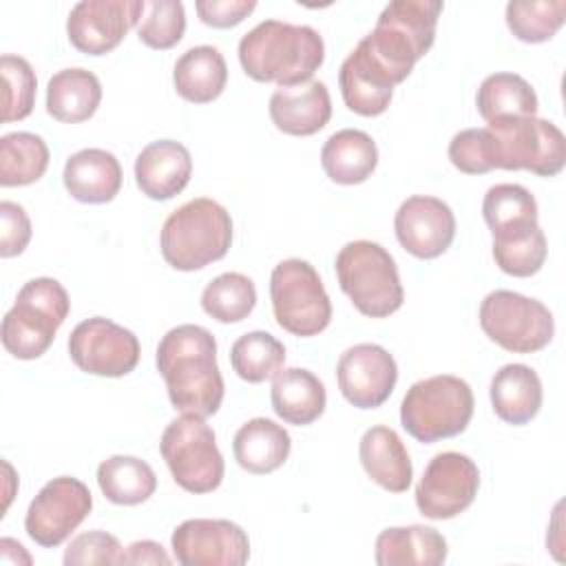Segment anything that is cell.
I'll list each match as a JSON object with an SVG mask.
<instances>
[{
	"label": "cell",
	"instance_id": "23",
	"mask_svg": "<svg viewBox=\"0 0 566 566\" xmlns=\"http://www.w3.org/2000/svg\"><path fill=\"white\" fill-rule=\"evenodd\" d=\"M491 407L495 416L513 427L531 422L542 407V380L535 369L522 363H509L491 378Z\"/></svg>",
	"mask_w": 566,
	"mask_h": 566
},
{
	"label": "cell",
	"instance_id": "11",
	"mask_svg": "<svg viewBox=\"0 0 566 566\" xmlns=\"http://www.w3.org/2000/svg\"><path fill=\"white\" fill-rule=\"evenodd\" d=\"M480 327L493 343L513 354L539 352L555 334L551 310L542 301L511 290H495L484 296Z\"/></svg>",
	"mask_w": 566,
	"mask_h": 566
},
{
	"label": "cell",
	"instance_id": "43",
	"mask_svg": "<svg viewBox=\"0 0 566 566\" xmlns=\"http://www.w3.org/2000/svg\"><path fill=\"white\" fill-rule=\"evenodd\" d=\"M31 241V221L20 203L0 201V256L11 259L24 252Z\"/></svg>",
	"mask_w": 566,
	"mask_h": 566
},
{
	"label": "cell",
	"instance_id": "7",
	"mask_svg": "<svg viewBox=\"0 0 566 566\" xmlns=\"http://www.w3.org/2000/svg\"><path fill=\"white\" fill-rule=\"evenodd\" d=\"M473 391L467 380L438 374L413 382L400 405V422L418 442H436L462 433L473 418Z\"/></svg>",
	"mask_w": 566,
	"mask_h": 566
},
{
	"label": "cell",
	"instance_id": "21",
	"mask_svg": "<svg viewBox=\"0 0 566 566\" xmlns=\"http://www.w3.org/2000/svg\"><path fill=\"white\" fill-rule=\"evenodd\" d=\"M62 181L66 192L82 203H108L119 195L122 166L104 148H82L66 159Z\"/></svg>",
	"mask_w": 566,
	"mask_h": 566
},
{
	"label": "cell",
	"instance_id": "17",
	"mask_svg": "<svg viewBox=\"0 0 566 566\" xmlns=\"http://www.w3.org/2000/svg\"><path fill=\"white\" fill-rule=\"evenodd\" d=\"M336 380L349 405L358 409H376L391 396L398 380V365L385 347L376 343H358L340 354Z\"/></svg>",
	"mask_w": 566,
	"mask_h": 566
},
{
	"label": "cell",
	"instance_id": "39",
	"mask_svg": "<svg viewBox=\"0 0 566 566\" xmlns=\"http://www.w3.org/2000/svg\"><path fill=\"white\" fill-rule=\"evenodd\" d=\"M546 234L539 226L526 234L506 241H493L495 265L511 276L524 279L537 274L546 261Z\"/></svg>",
	"mask_w": 566,
	"mask_h": 566
},
{
	"label": "cell",
	"instance_id": "5",
	"mask_svg": "<svg viewBox=\"0 0 566 566\" xmlns=\"http://www.w3.org/2000/svg\"><path fill=\"white\" fill-rule=\"evenodd\" d=\"M69 310L71 298L60 281L51 276L27 281L2 318L0 338L4 349L20 360L40 358L53 345Z\"/></svg>",
	"mask_w": 566,
	"mask_h": 566
},
{
	"label": "cell",
	"instance_id": "4",
	"mask_svg": "<svg viewBox=\"0 0 566 566\" xmlns=\"http://www.w3.org/2000/svg\"><path fill=\"white\" fill-rule=\"evenodd\" d=\"M232 243L230 212L214 199L197 197L168 214L159 248L164 261L181 272L201 270L223 259Z\"/></svg>",
	"mask_w": 566,
	"mask_h": 566
},
{
	"label": "cell",
	"instance_id": "27",
	"mask_svg": "<svg viewBox=\"0 0 566 566\" xmlns=\"http://www.w3.org/2000/svg\"><path fill=\"white\" fill-rule=\"evenodd\" d=\"M321 166L334 184H363L378 166L376 142L358 128L336 130L321 148Z\"/></svg>",
	"mask_w": 566,
	"mask_h": 566
},
{
	"label": "cell",
	"instance_id": "3",
	"mask_svg": "<svg viewBox=\"0 0 566 566\" xmlns=\"http://www.w3.org/2000/svg\"><path fill=\"white\" fill-rule=\"evenodd\" d=\"M325 60V44L316 29L281 20H263L239 40V62L256 82L279 88L305 84Z\"/></svg>",
	"mask_w": 566,
	"mask_h": 566
},
{
	"label": "cell",
	"instance_id": "34",
	"mask_svg": "<svg viewBox=\"0 0 566 566\" xmlns=\"http://www.w3.org/2000/svg\"><path fill=\"white\" fill-rule=\"evenodd\" d=\"M49 168V146L35 133L18 130L0 137V186H29Z\"/></svg>",
	"mask_w": 566,
	"mask_h": 566
},
{
	"label": "cell",
	"instance_id": "1",
	"mask_svg": "<svg viewBox=\"0 0 566 566\" xmlns=\"http://www.w3.org/2000/svg\"><path fill=\"white\" fill-rule=\"evenodd\" d=\"M155 363L175 409L201 418L219 411L223 378L217 365V340L206 327L184 323L168 329L157 345Z\"/></svg>",
	"mask_w": 566,
	"mask_h": 566
},
{
	"label": "cell",
	"instance_id": "13",
	"mask_svg": "<svg viewBox=\"0 0 566 566\" xmlns=\"http://www.w3.org/2000/svg\"><path fill=\"white\" fill-rule=\"evenodd\" d=\"M137 336L104 316H93L77 323L69 336V356L77 369L119 378L130 374L139 363Z\"/></svg>",
	"mask_w": 566,
	"mask_h": 566
},
{
	"label": "cell",
	"instance_id": "42",
	"mask_svg": "<svg viewBox=\"0 0 566 566\" xmlns=\"http://www.w3.org/2000/svg\"><path fill=\"white\" fill-rule=\"evenodd\" d=\"M122 546L119 539L106 531L80 533L71 539L64 551V566H86V564H119Z\"/></svg>",
	"mask_w": 566,
	"mask_h": 566
},
{
	"label": "cell",
	"instance_id": "44",
	"mask_svg": "<svg viewBox=\"0 0 566 566\" xmlns=\"http://www.w3.org/2000/svg\"><path fill=\"white\" fill-rule=\"evenodd\" d=\"M195 9L199 20L214 29H230L243 22L254 9V0H197Z\"/></svg>",
	"mask_w": 566,
	"mask_h": 566
},
{
	"label": "cell",
	"instance_id": "28",
	"mask_svg": "<svg viewBox=\"0 0 566 566\" xmlns=\"http://www.w3.org/2000/svg\"><path fill=\"white\" fill-rule=\"evenodd\" d=\"M175 91L192 102L208 104L217 99L228 84V66L217 46L201 44L179 55L172 71Z\"/></svg>",
	"mask_w": 566,
	"mask_h": 566
},
{
	"label": "cell",
	"instance_id": "8",
	"mask_svg": "<svg viewBox=\"0 0 566 566\" xmlns=\"http://www.w3.org/2000/svg\"><path fill=\"white\" fill-rule=\"evenodd\" d=\"M493 168L528 170L539 177H555L566 164L564 133L542 117H509L489 122Z\"/></svg>",
	"mask_w": 566,
	"mask_h": 566
},
{
	"label": "cell",
	"instance_id": "25",
	"mask_svg": "<svg viewBox=\"0 0 566 566\" xmlns=\"http://www.w3.org/2000/svg\"><path fill=\"white\" fill-rule=\"evenodd\" d=\"M447 539L433 526H391L376 537L378 566H438L447 559Z\"/></svg>",
	"mask_w": 566,
	"mask_h": 566
},
{
	"label": "cell",
	"instance_id": "40",
	"mask_svg": "<svg viewBox=\"0 0 566 566\" xmlns=\"http://www.w3.org/2000/svg\"><path fill=\"white\" fill-rule=\"evenodd\" d=\"M186 31V11L179 0H150L146 2L144 18L137 24L139 40L157 51L172 49L181 42Z\"/></svg>",
	"mask_w": 566,
	"mask_h": 566
},
{
	"label": "cell",
	"instance_id": "19",
	"mask_svg": "<svg viewBox=\"0 0 566 566\" xmlns=\"http://www.w3.org/2000/svg\"><path fill=\"white\" fill-rule=\"evenodd\" d=\"M192 175L190 150L175 139H157L142 148L135 159L137 188L155 201L179 195Z\"/></svg>",
	"mask_w": 566,
	"mask_h": 566
},
{
	"label": "cell",
	"instance_id": "20",
	"mask_svg": "<svg viewBox=\"0 0 566 566\" xmlns=\"http://www.w3.org/2000/svg\"><path fill=\"white\" fill-rule=\"evenodd\" d=\"M272 124L294 137H307L323 130L332 117V99L325 82L310 80L305 84L276 88L270 97Z\"/></svg>",
	"mask_w": 566,
	"mask_h": 566
},
{
	"label": "cell",
	"instance_id": "6",
	"mask_svg": "<svg viewBox=\"0 0 566 566\" xmlns=\"http://www.w3.org/2000/svg\"><path fill=\"white\" fill-rule=\"evenodd\" d=\"M340 290L354 307L369 318H387L398 312L405 290L394 256L376 241L358 239L340 248L334 261Z\"/></svg>",
	"mask_w": 566,
	"mask_h": 566
},
{
	"label": "cell",
	"instance_id": "30",
	"mask_svg": "<svg viewBox=\"0 0 566 566\" xmlns=\"http://www.w3.org/2000/svg\"><path fill=\"white\" fill-rule=\"evenodd\" d=\"M482 217L493 241H506L537 228V201L520 184H495L482 199Z\"/></svg>",
	"mask_w": 566,
	"mask_h": 566
},
{
	"label": "cell",
	"instance_id": "22",
	"mask_svg": "<svg viewBox=\"0 0 566 566\" xmlns=\"http://www.w3.org/2000/svg\"><path fill=\"white\" fill-rule=\"evenodd\" d=\"M358 458L365 473L389 493H405L413 478V467L400 436L385 427L376 424L367 429L358 444Z\"/></svg>",
	"mask_w": 566,
	"mask_h": 566
},
{
	"label": "cell",
	"instance_id": "12",
	"mask_svg": "<svg viewBox=\"0 0 566 566\" xmlns=\"http://www.w3.org/2000/svg\"><path fill=\"white\" fill-rule=\"evenodd\" d=\"M93 495L88 486L71 475L49 480L31 500L24 515L27 535L42 548H55L88 517Z\"/></svg>",
	"mask_w": 566,
	"mask_h": 566
},
{
	"label": "cell",
	"instance_id": "36",
	"mask_svg": "<svg viewBox=\"0 0 566 566\" xmlns=\"http://www.w3.org/2000/svg\"><path fill=\"white\" fill-rule=\"evenodd\" d=\"M254 305V281L241 272H223L214 276L201 292L203 312L219 323H239L252 314Z\"/></svg>",
	"mask_w": 566,
	"mask_h": 566
},
{
	"label": "cell",
	"instance_id": "26",
	"mask_svg": "<svg viewBox=\"0 0 566 566\" xmlns=\"http://www.w3.org/2000/svg\"><path fill=\"white\" fill-rule=\"evenodd\" d=\"M292 449L287 429L270 418H252L239 427L232 440L234 460L254 475H265L285 464Z\"/></svg>",
	"mask_w": 566,
	"mask_h": 566
},
{
	"label": "cell",
	"instance_id": "9",
	"mask_svg": "<svg viewBox=\"0 0 566 566\" xmlns=\"http://www.w3.org/2000/svg\"><path fill=\"white\" fill-rule=\"evenodd\" d=\"M159 451L172 480L188 493H210L223 482V455L212 427L201 416L184 413L168 422Z\"/></svg>",
	"mask_w": 566,
	"mask_h": 566
},
{
	"label": "cell",
	"instance_id": "38",
	"mask_svg": "<svg viewBox=\"0 0 566 566\" xmlns=\"http://www.w3.org/2000/svg\"><path fill=\"white\" fill-rule=\"evenodd\" d=\"M0 75H2V122H18L31 115L35 106V71L33 66L20 57L4 53L0 57Z\"/></svg>",
	"mask_w": 566,
	"mask_h": 566
},
{
	"label": "cell",
	"instance_id": "33",
	"mask_svg": "<svg viewBox=\"0 0 566 566\" xmlns=\"http://www.w3.org/2000/svg\"><path fill=\"white\" fill-rule=\"evenodd\" d=\"M338 84L345 106L363 117H376L389 108L394 86L374 73L354 51L343 60Z\"/></svg>",
	"mask_w": 566,
	"mask_h": 566
},
{
	"label": "cell",
	"instance_id": "35",
	"mask_svg": "<svg viewBox=\"0 0 566 566\" xmlns=\"http://www.w3.org/2000/svg\"><path fill=\"white\" fill-rule=\"evenodd\" d=\"M285 363L283 343L270 332H248L239 336L230 347V365L234 374L245 382H263L274 378Z\"/></svg>",
	"mask_w": 566,
	"mask_h": 566
},
{
	"label": "cell",
	"instance_id": "16",
	"mask_svg": "<svg viewBox=\"0 0 566 566\" xmlns=\"http://www.w3.org/2000/svg\"><path fill=\"white\" fill-rule=\"evenodd\" d=\"M144 0H82L66 18L69 42L86 55H106L139 24Z\"/></svg>",
	"mask_w": 566,
	"mask_h": 566
},
{
	"label": "cell",
	"instance_id": "32",
	"mask_svg": "<svg viewBox=\"0 0 566 566\" xmlns=\"http://www.w3.org/2000/svg\"><path fill=\"white\" fill-rule=\"evenodd\" d=\"M475 106L484 122H495L509 117H533L539 102L533 86L522 75L493 73L482 80Z\"/></svg>",
	"mask_w": 566,
	"mask_h": 566
},
{
	"label": "cell",
	"instance_id": "37",
	"mask_svg": "<svg viewBox=\"0 0 566 566\" xmlns=\"http://www.w3.org/2000/svg\"><path fill=\"white\" fill-rule=\"evenodd\" d=\"M509 31L528 44L551 40L566 20V0H511L506 4Z\"/></svg>",
	"mask_w": 566,
	"mask_h": 566
},
{
	"label": "cell",
	"instance_id": "18",
	"mask_svg": "<svg viewBox=\"0 0 566 566\" xmlns=\"http://www.w3.org/2000/svg\"><path fill=\"white\" fill-rule=\"evenodd\" d=\"M398 243L416 259H436L453 243L455 214L438 197L413 195L400 203L394 217Z\"/></svg>",
	"mask_w": 566,
	"mask_h": 566
},
{
	"label": "cell",
	"instance_id": "29",
	"mask_svg": "<svg viewBox=\"0 0 566 566\" xmlns=\"http://www.w3.org/2000/svg\"><path fill=\"white\" fill-rule=\"evenodd\" d=\"M99 102L102 84L86 69H62L46 84V113L62 124L86 122L95 115Z\"/></svg>",
	"mask_w": 566,
	"mask_h": 566
},
{
	"label": "cell",
	"instance_id": "14",
	"mask_svg": "<svg viewBox=\"0 0 566 566\" xmlns=\"http://www.w3.org/2000/svg\"><path fill=\"white\" fill-rule=\"evenodd\" d=\"M480 489L478 464L458 451L433 455L416 486V506L429 520H451L467 511Z\"/></svg>",
	"mask_w": 566,
	"mask_h": 566
},
{
	"label": "cell",
	"instance_id": "41",
	"mask_svg": "<svg viewBox=\"0 0 566 566\" xmlns=\"http://www.w3.org/2000/svg\"><path fill=\"white\" fill-rule=\"evenodd\" d=\"M449 159L464 175H484L493 170L486 128H464L449 142Z\"/></svg>",
	"mask_w": 566,
	"mask_h": 566
},
{
	"label": "cell",
	"instance_id": "15",
	"mask_svg": "<svg viewBox=\"0 0 566 566\" xmlns=\"http://www.w3.org/2000/svg\"><path fill=\"white\" fill-rule=\"evenodd\" d=\"M170 546L181 566H243L250 559L248 533L230 520H186L172 531Z\"/></svg>",
	"mask_w": 566,
	"mask_h": 566
},
{
	"label": "cell",
	"instance_id": "45",
	"mask_svg": "<svg viewBox=\"0 0 566 566\" xmlns=\"http://www.w3.org/2000/svg\"><path fill=\"white\" fill-rule=\"evenodd\" d=\"M172 559L170 555L164 551V546L159 542L153 539H142V542H133L126 551H122L119 555V564H164L168 566Z\"/></svg>",
	"mask_w": 566,
	"mask_h": 566
},
{
	"label": "cell",
	"instance_id": "10",
	"mask_svg": "<svg viewBox=\"0 0 566 566\" xmlns=\"http://www.w3.org/2000/svg\"><path fill=\"white\" fill-rule=\"evenodd\" d=\"M270 298L276 323L301 338L327 329L332 321V301L312 263L285 259L270 274Z\"/></svg>",
	"mask_w": 566,
	"mask_h": 566
},
{
	"label": "cell",
	"instance_id": "2",
	"mask_svg": "<svg viewBox=\"0 0 566 566\" xmlns=\"http://www.w3.org/2000/svg\"><path fill=\"white\" fill-rule=\"evenodd\" d=\"M442 9L440 0H394L380 11L376 27L356 44L354 53L389 86H396L433 46Z\"/></svg>",
	"mask_w": 566,
	"mask_h": 566
},
{
	"label": "cell",
	"instance_id": "31",
	"mask_svg": "<svg viewBox=\"0 0 566 566\" xmlns=\"http://www.w3.org/2000/svg\"><path fill=\"white\" fill-rule=\"evenodd\" d=\"M97 486L108 502L135 506L157 491V475L142 458L111 455L97 467Z\"/></svg>",
	"mask_w": 566,
	"mask_h": 566
},
{
	"label": "cell",
	"instance_id": "24",
	"mask_svg": "<svg viewBox=\"0 0 566 566\" xmlns=\"http://www.w3.org/2000/svg\"><path fill=\"white\" fill-rule=\"evenodd\" d=\"M270 400L283 422L305 427L323 416L327 394L325 385L310 369L287 367L272 378Z\"/></svg>",
	"mask_w": 566,
	"mask_h": 566
}]
</instances>
